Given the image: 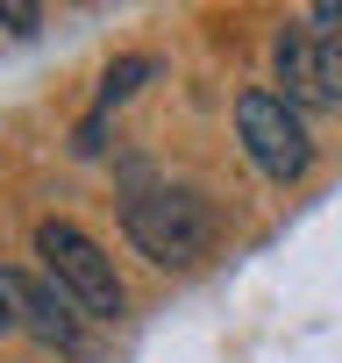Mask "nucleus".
<instances>
[{"mask_svg":"<svg viewBox=\"0 0 342 363\" xmlns=\"http://www.w3.org/2000/svg\"><path fill=\"white\" fill-rule=\"evenodd\" d=\"M121 228L150 264H200L214 250V207L186 186H136L121 200Z\"/></svg>","mask_w":342,"mask_h":363,"instance_id":"nucleus-1","label":"nucleus"},{"mask_svg":"<svg viewBox=\"0 0 342 363\" xmlns=\"http://www.w3.org/2000/svg\"><path fill=\"white\" fill-rule=\"evenodd\" d=\"M36 257H43L50 285H57L86 320H114V313H121V278H114V264L100 257V242H93L86 228L43 221V228H36Z\"/></svg>","mask_w":342,"mask_h":363,"instance_id":"nucleus-2","label":"nucleus"},{"mask_svg":"<svg viewBox=\"0 0 342 363\" xmlns=\"http://www.w3.org/2000/svg\"><path fill=\"white\" fill-rule=\"evenodd\" d=\"M236 135H243V150H250V164L264 171V178H307V164H314V135H307V121H299V107L285 100V93H243L236 100Z\"/></svg>","mask_w":342,"mask_h":363,"instance_id":"nucleus-3","label":"nucleus"},{"mask_svg":"<svg viewBox=\"0 0 342 363\" xmlns=\"http://www.w3.org/2000/svg\"><path fill=\"white\" fill-rule=\"evenodd\" d=\"M271 72L285 86V100H314V107H342V29L328 22H299L278 36Z\"/></svg>","mask_w":342,"mask_h":363,"instance_id":"nucleus-4","label":"nucleus"},{"mask_svg":"<svg viewBox=\"0 0 342 363\" xmlns=\"http://www.w3.org/2000/svg\"><path fill=\"white\" fill-rule=\"evenodd\" d=\"M0 292H8V306H15V328H29L36 342H50V349H72L79 342V306L57 285L22 278V271H0Z\"/></svg>","mask_w":342,"mask_h":363,"instance_id":"nucleus-5","label":"nucleus"},{"mask_svg":"<svg viewBox=\"0 0 342 363\" xmlns=\"http://www.w3.org/2000/svg\"><path fill=\"white\" fill-rule=\"evenodd\" d=\"M143 79H157V57H121V65H107V79H100V114H107V107H121Z\"/></svg>","mask_w":342,"mask_h":363,"instance_id":"nucleus-6","label":"nucleus"},{"mask_svg":"<svg viewBox=\"0 0 342 363\" xmlns=\"http://www.w3.org/2000/svg\"><path fill=\"white\" fill-rule=\"evenodd\" d=\"M0 22H8V29H36V8H29V0H0Z\"/></svg>","mask_w":342,"mask_h":363,"instance_id":"nucleus-7","label":"nucleus"},{"mask_svg":"<svg viewBox=\"0 0 342 363\" xmlns=\"http://www.w3.org/2000/svg\"><path fill=\"white\" fill-rule=\"evenodd\" d=\"M15 328V306H8V292H0V335H8Z\"/></svg>","mask_w":342,"mask_h":363,"instance_id":"nucleus-8","label":"nucleus"}]
</instances>
